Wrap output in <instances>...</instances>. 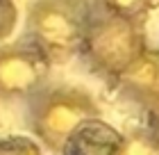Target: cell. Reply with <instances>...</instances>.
<instances>
[{
	"mask_svg": "<svg viewBox=\"0 0 159 155\" xmlns=\"http://www.w3.org/2000/svg\"><path fill=\"white\" fill-rule=\"evenodd\" d=\"M157 0H91V7L98 12L116 14L123 18H132L139 23H146L148 14L155 9Z\"/></svg>",
	"mask_w": 159,
	"mask_h": 155,
	"instance_id": "52a82bcc",
	"label": "cell"
},
{
	"mask_svg": "<svg viewBox=\"0 0 159 155\" xmlns=\"http://www.w3.org/2000/svg\"><path fill=\"white\" fill-rule=\"evenodd\" d=\"M100 103L77 85H48L27 103V125L46 151L66 155L86 128L100 121Z\"/></svg>",
	"mask_w": 159,
	"mask_h": 155,
	"instance_id": "6da1fadb",
	"label": "cell"
},
{
	"mask_svg": "<svg viewBox=\"0 0 159 155\" xmlns=\"http://www.w3.org/2000/svg\"><path fill=\"white\" fill-rule=\"evenodd\" d=\"M109 155H159V132L152 125H139L118 135Z\"/></svg>",
	"mask_w": 159,
	"mask_h": 155,
	"instance_id": "8992f818",
	"label": "cell"
},
{
	"mask_svg": "<svg viewBox=\"0 0 159 155\" xmlns=\"http://www.w3.org/2000/svg\"><path fill=\"white\" fill-rule=\"evenodd\" d=\"M146 116H148V125H152V128L159 132V103H157L155 107H150V109H148Z\"/></svg>",
	"mask_w": 159,
	"mask_h": 155,
	"instance_id": "30bf717a",
	"label": "cell"
},
{
	"mask_svg": "<svg viewBox=\"0 0 159 155\" xmlns=\"http://www.w3.org/2000/svg\"><path fill=\"white\" fill-rule=\"evenodd\" d=\"M91 18L89 0H34L25 12V34L52 66L80 57Z\"/></svg>",
	"mask_w": 159,
	"mask_h": 155,
	"instance_id": "3957f363",
	"label": "cell"
},
{
	"mask_svg": "<svg viewBox=\"0 0 159 155\" xmlns=\"http://www.w3.org/2000/svg\"><path fill=\"white\" fill-rule=\"evenodd\" d=\"M18 23V9L14 0H0V43L11 34V30Z\"/></svg>",
	"mask_w": 159,
	"mask_h": 155,
	"instance_id": "9c48e42d",
	"label": "cell"
},
{
	"mask_svg": "<svg viewBox=\"0 0 159 155\" xmlns=\"http://www.w3.org/2000/svg\"><path fill=\"white\" fill-rule=\"evenodd\" d=\"M77 155H86V153H77Z\"/></svg>",
	"mask_w": 159,
	"mask_h": 155,
	"instance_id": "8fae6325",
	"label": "cell"
},
{
	"mask_svg": "<svg viewBox=\"0 0 159 155\" xmlns=\"http://www.w3.org/2000/svg\"><path fill=\"white\" fill-rule=\"evenodd\" d=\"M0 155H43V146L34 137L9 135L0 137Z\"/></svg>",
	"mask_w": 159,
	"mask_h": 155,
	"instance_id": "ba28073f",
	"label": "cell"
},
{
	"mask_svg": "<svg viewBox=\"0 0 159 155\" xmlns=\"http://www.w3.org/2000/svg\"><path fill=\"white\" fill-rule=\"evenodd\" d=\"M114 89H118L120 96H125L143 112L155 107L159 103V46H150Z\"/></svg>",
	"mask_w": 159,
	"mask_h": 155,
	"instance_id": "5b68a950",
	"label": "cell"
},
{
	"mask_svg": "<svg viewBox=\"0 0 159 155\" xmlns=\"http://www.w3.org/2000/svg\"><path fill=\"white\" fill-rule=\"evenodd\" d=\"M148 48L150 43L146 36V23L91 7V18L80 57L98 78L116 87V82Z\"/></svg>",
	"mask_w": 159,
	"mask_h": 155,
	"instance_id": "7a4b0ae2",
	"label": "cell"
},
{
	"mask_svg": "<svg viewBox=\"0 0 159 155\" xmlns=\"http://www.w3.org/2000/svg\"><path fill=\"white\" fill-rule=\"evenodd\" d=\"M52 62L27 39L0 43V100L30 103L50 82Z\"/></svg>",
	"mask_w": 159,
	"mask_h": 155,
	"instance_id": "277c9868",
	"label": "cell"
}]
</instances>
